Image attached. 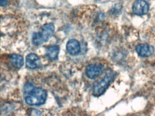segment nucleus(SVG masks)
I'll list each match as a JSON object with an SVG mask.
<instances>
[{
  "label": "nucleus",
  "mask_w": 155,
  "mask_h": 116,
  "mask_svg": "<svg viewBox=\"0 0 155 116\" xmlns=\"http://www.w3.org/2000/svg\"><path fill=\"white\" fill-rule=\"evenodd\" d=\"M114 78V74L112 73L107 74L100 81H99L93 88V95L94 96H100L104 93L108 87L109 83Z\"/></svg>",
  "instance_id": "7ed1b4c3"
},
{
  "label": "nucleus",
  "mask_w": 155,
  "mask_h": 116,
  "mask_svg": "<svg viewBox=\"0 0 155 116\" xmlns=\"http://www.w3.org/2000/svg\"><path fill=\"white\" fill-rule=\"evenodd\" d=\"M7 5V1L6 0H1V5L2 6H5Z\"/></svg>",
  "instance_id": "9b49d317"
},
{
  "label": "nucleus",
  "mask_w": 155,
  "mask_h": 116,
  "mask_svg": "<svg viewBox=\"0 0 155 116\" xmlns=\"http://www.w3.org/2000/svg\"><path fill=\"white\" fill-rule=\"evenodd\" d=\"M10 61L12 64L16 68H21L24 64V58L20 55L13 54L10 56Z\"/></svg>",
  "instance_id": "9d476101"
},
{
  "label": "nucleus",
  "mask_w": 155,
  "mask_h": 116,
  "mask_svg": "<svg viewBox=\"0 0 155 116\" xmlns=\"http://www.w3.org/2000/svg\"><path fill=\"white\" fill-rule=\"evenodd\" d=\"M39 65V58L35 54H29L26 58V66L31 69L37 68Z\"/></svg>",
  "instance_id": "6e6552de"
},
{
  "label": "nucleus",
  "mask_w": 155,
  "mask_h": 116,
  "mask_svg": "<svg viewBox=\"0 0 155 116\" xmlns=\"http://www.w3.org/2000/svg\"><path fill=\"white\" fill-rule=\"evenodd\" d=\"M59 53V47L58 46H51L47 49L46 55L49 59L56 60Z\"/></svg>",
  "instance_id": "1a4fd4ad"
},
{
  "label": "nucleus",
  "mask_w": 155,
  "mask_h": 116,
  "mask_svg": "<svg viewBox=\"0 0 155 116\" xmlns=\"http://www.w3.org/2000/svg\"><path fill=\"white\" fill-rule=\"evenodd\" d=\"M135 49H136L137 53L142 57H148L152 56L154 52V47L146 44H139L136 46Z\"/></svg>",
  "instance_id": "423d86ee"
},
{
  "label": "nucleus",
  "mask_w": 155,
  "mask_h": 116,
  "mask_svg": "<svg viewBox=\"0 0 155 116\" xmlns=\"http://www.w3.org/2000/svg\"><path fill=\"white\" fill-rule=\"evenodd\" d=\"M25 98V101L29 105H41L47 100V92L42 88H34Z\"/></svg>",
  "instance_id": "f03ea898"
},
{
  "label": "nucleus",
  "mask_w": 155,
  "mask_h": 116,
  "mask_svg": "<svg viewBox=\"0 0 155 116\" xmlns=\"http://www.w3.org/2000/svg\"><path fill=\"white\" fill-rule=\"evenodd\" d=\"M102 66L100 65L97 64H91L89 65L86 68V74L87 77L91 78V79H94L98 77L100 75L102 71Z\"/></svg>",
  "instance_id": "39448f33"
},
{
  "label": "nucleus",
  "mask_w": 155,
  "mask_h": 116,
  "mask_svg": "<svg viewBox=\"0 0 155 116\" xmlns=\"http://www.w3.org/2000/svg\"><path fill=\"white\" fill-rule=\"evenodd\" d=\"M54 32V26L53 24H45L39 32L34 33L32 36V43L35 46H40L51 38Z\"/></svg>",
  "instance_id": "f257e3e1"
},
{
  "label": "nucleus",
  "mask_w": 155,
  "mask_h": 116,
  "mask_svg": "<svg viewBox=\"0 0 155 116\" xmlns=\"http://www.w3.org/2000/svg\"><path fill=\"white\" fill-rule=\"evenodd\" d=\"M132 10L135 14L142 16L146 14L149 11V5L144 0H137L134 3Z\"/></svg>",
  "instance_id": "20e7f679"
},
{
  "label": "nucleus",
  "mask_w": 155,
  "mask_h": 116,
  "mask_svg": "<svg viewBox=\"0 0 155 116\" xmlns=\"http://www.w3.org/2000/svg\"><path fill=\"white\" fill-rule=\"evenodd\" d=\"M81 50L80 44L76 39H70L67 44V51L71 56L78 54Z\"/></svg>",
  "instance_id": "0eeeda50"
}]
</instances>
